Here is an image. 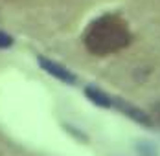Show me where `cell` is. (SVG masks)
<instances>
[{"label": "cell", "instance_id": "obj_1", "mask_svg": "<svg viewBox=\"0 0 160 156\" xmlns=\"http://www.w3.org/2000/svg\"><path fill=\"white\" fill-rule=\"evenodd\" d=\"M131 31L127 22L118 15H103L96 18L83 35V44L92 55H111L129 46Z\"/></svg>", "mask_w": 160, "mask_h": 156}, {"label": "cell", "instance_id": "obj_2", "mask_svg": "<svg viewBox=\"0 0 160 156\" xmlns=\"http://www.w3.org/2000/svg\"><path fill=\"white\" fill-rule=\"evenodd\" d=\"M39 64H41V68H42L46 74L53 76L55 79L63 81L66 85H76V83H78V76L72 74L66 66L59 64V62L52 61V59H46V57H39Z\"/></svg>", "mask_w": 160, "mask_h": 156}, {"label": "cell", "instance_id": "obj_3", "mask_svg": "<svg viewBox=\"0 0 160 156\" xmlns=\"http://www.w3.org/2000/svg\"><path fill=\"white\" fill-rule=\"evenodd\" d=\"M138 153L142 156H158L157 147H153L151 143H142V145H138Z\"/></svg>", "mask_w": 160, "mask_h": 156}, {"label": "cell", "instance_id": "obj_4", "mask_svg": "<svg viewBox=\"0 0 160 156\" xmlns=\"http://www.w3.org/2000/svg\"><path fill=\"white\" fill-rule=\"evenodd\" d=\"M11 44H13V39H11L8 33L0 31V48H9Z\"/></svg>", "mask_w": 160, "mask_h": 156}]
</instances>
